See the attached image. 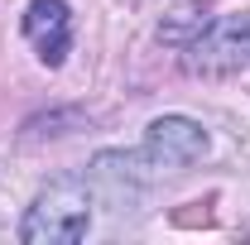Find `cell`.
<instances>
[{
  "label": "cell",
  "mask_w": 250,
  "mask_h": 245,
  "mask_svg": "<svg viewBox=\"0 0 250 245\" xmlns=\"http://www.w3.org/2000/svg\"><path fill=\"white\" fill-rule=\"evenodd\" d=\"M92 202L96 192L87 183V173H62L34 197V207L24 212L20 241L24 245H67L82 241L92 226Z\"/></svg>",
  "instance_id": "1"
},
{
  "label": "cell",
  "mask_w": 250,
  "mask_h": 245,
  "mask_svg": "<svg viewBox=\"0 0 250 245\" xmlns=\"http://www.w3.org/2000/svg\"><path fill=\"white\" fill-rule=\"evenodd\" d=\"M250 62V15L207 20L188 43V72L197 77H231Z\"/></svg>",
  "instance_id": "2"
},
{
  "label": "cell",
  "mask_w": 250,
  "mask_h": 245,
  "mask_svg": "<svg viewBox=\"0 0 250 245\" xmlns=\"http://www.w3.org/2000/svg\"><path fill=\"white\" fill-rule=\"evenodd\" d=\"M87 183H92L96 202L125 212V207H140L149 178L140 173V159H135V154H96L92 168H87Z\"/></svg>",
  "instance_id": "3"
},
{
  "label": "cell",
  "mask_w": 250,
  "mask_h": 245,
  "mask_svg": "<svg viewBox=\"0 0 250 245\" xmlns=\"http://www.w3.org/2000/svg\"><path fill=\"white\" fill-rule=\"evenodd\" d=\"M145 154L154 159L159 168H183V163H197L207 154V130L188 116H159L145 135Z\"/></svg>",
  "instance_id": "4"
},
{
  "label": "cell",
  "mask_w": 250,
  "mask_h": 245,
  "mask_svg": "<svg viewBox=\"0 0 250 245\" xmlns=\"http://www.w3.org/2000/svg\"><path fill=\"white\" fill-rule=\"evenodd\" d=\"M24 34H29V43L39 48V58L48 62V67H58L67 58V43H72V15H67V5L62 0H29Z\"/></svg>",
  "instance_id": "5"
},
{
  "label": "cell",
  "mask_w": 250,
  "mask_h": 245,
  "mask_svg": "<svg viewBox=\"0 0 250 245\" xmlns=\"http://www.w3.org/2000/svg\"><path fill=\"white\" fill-rule=\"evenodd\" d=\"M207 20H202V10L197 5H178L173 10V20L168 24H159V39L164 43H188V29H202Z\"/></svg>",
  "instance_id": "6"
}]
</instances>
